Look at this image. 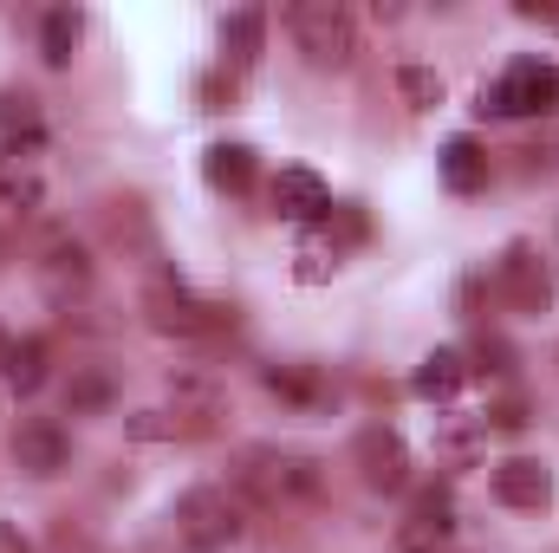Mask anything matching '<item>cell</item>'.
Returning a JSON list of instances; mask_svg holds the SVG:
<instances>
[{
    "mask_svg": "<svg viewBox=\"0 0 559 553\" xmlns=\"http://www.w3.org/2000/svg\"><path fill=\"white\" fill-rule=\"evenodd\" d=\"M241 528H248V515H241V502L228 495V489H189L182 502H176V534L189 541L195 553H228L241 541Z\"/></svg>",
    "mask_w": 559,
    "mask_h": 553,
    "instance_id": "cell-5",
    "label": "cell"
},
{
    "mask_svg": "<svg viewBox=\"0 0 559 553\" xmlns=\"http://www.w3.org/2000/svg\"><path fill=\"white\" fill-rule=\"evenodd\" d=\"M397 553H455V548H449V534H436V528H417V521H404V528H397Z\"/></svg>",
    "mask_w": 559,
    "mask_h": 553,
    "instance_id": "cell-26",
    "label": "cell"
},
{
    "mask_svg": "<svg viewBox=\"0 0 559 553\" xmlns=\"http://www.w3.org/2000/svg\"><path fill=\"white\" fill-rule=\"evenodd\" d=\"M46 339H7L0 345V372H7V385L20 391V398H33L39 385H46Z\"/></svg>",
    "mask_w": 559,
    "mask_h": 553,
    "instance_id": "cell-19",
    "label": "cell"
},
{
    "mask_svg": "<svg viewBox=\"0 0 559 553\" xmlns=\"http://www.w3.org/2000/svg\"><path fill=\"white\" fill-rule=\"evenodd\" d=\"M143 319L163 339H222V332H235V306L202 299L182 280H150L143 286Z\"/></svg>",
    "mask_w": 559,
    "mask_h": 553,
    "instance_id": "cell-2",
    "label": "cell"
},
{
    "mask_svg": "<svg viewBox=\"0 0 559 553\" xmlns=\"http://www.w3.org/2000/svg\"><path fill=\"white\" fill-rule=\"evenodd\" d=\"M98 228H105V242H111L118 255H138L143 268L156 261V228H150V209H143L138 196H111V202H98Z\"/></svg>",
    "mask_w": 559,
    "mask_h": 553,
    "instance_id": "cell-11",
    "label": "cell"
},
{
    "mask_svg": "<svg viewBox=\"0 0 559 553\" xmlns=\"http://www.w3.org/2000/svg\"><path fill=\"white\" fill-rule=\"evenodd\" d=\"M202 176H209L222 196H248V183H254V150H248V143H209V150H202Z\"/></svg>",
    "mask_w": 559,
    "mask_h": 553,
    "instance_id": "cell-17",
    "label": "cell"
},
{
    "mask_svg": "<svg viewBox=\"0 0 559 553\" xmlns=\"http://www.w3.org/2000/svg\"><path fill=\"white\" fill-rule=\"evenodd\" d=\"M462 385H468V352H455V345H436L417 365V378H411V391H417L423 404H449Z\"/></svg>",
    "mask_w": 559,
    "mask_h": 553,
    "instance_id": "cell-13",
    "label": "cell"
},
{
    "mask_svg": "<svg viewBox=\"0 0 559 553\" xmlns=\"http://www.w3.org/2000/svg\"><path fill=\"white\" fill-rule=\"evenodd\" d=\"M495 502H501V508H547V502H554V469L534 462V456L495 462Z\"/></svg>",
    "mask_w": 559,
    "mask_h": 553,
    "instance_id": "cell-12",
    "label": "cell"
},
{
    "mask_svg": "<svg viewBox=\"0 0 559 553\" xmlns=\"http://www.w3.org/2000/svg\"><path fill=\"white\" fill-rule=\"evenodd\" d=\"M261 33H267V13H261V7L228 13V20H222V66H228V72H248V66L261 59Z\"/></svg>",
    "mask_w": 559,
    "mask_h": 553,
    "instance_id": "cell-15",
    "label": "cell"
},
{
    "mask_svg": "<svg viewBox=\"0 0 559 553\" xmlns=\"http://www.w3.org/2000/svg\"><path fill=\"white\" fill-rule=\"evenodd\" d=\"M274 215L280 222H299V228H319V222L332 215V189H325V176L306 169V163L280 169L274 176Z\"/></svg>",
    "mask_w": 559,
    "mask_h": 553,
    "instance_id": "cell-9",
    "label": "cell"
},
{
    "mask_svg": "<svg viewBox=\"0 0 559 553\" xmlns=\"http://www.w3.org/2000/svg\"><path fill=\"white\" fill-rule=\"evenodd\" d=\"M39 286H46V299L72 306V299L92 286V255H85V242H72L66 228L46 235V248H39Z\"/></svg>",
    "mask_w": 559,
    "mask_h": 553,
    "instance_id": "cell-8",
    "label": "cell"
},
{
    "mask_svg": "<svg viewBox=\"0 0 559 553\" xmlns=\"http://www.w3.org/2000/svg\"><path fill=\"white\" fill-rule=\"evenodd\" d=\"M286 33L306 52V66H319V72H345L358 59V26H352V13L338 0H293Z\"/></svg>",
    "mask_w": 559,
    "mask_h": 553,
    "instance_id": "cell-3",
    "label": "cell"
},
{
    "mask_svg": "<svg viewBox=\"0 0 559 553\" xmlns=\"http://www.w3.org/2000/svg\"><path fill=\"white\" fill-rule=\"evenodd\" d=\"M481 430H488V423H442V436H436V449H442V456H475V443H481Z\"/></svg>",
    "mask_w": 559,
    "mask_h": 553,
    "instance_id": "cell-25",
    "label": "cell"
},
{
    "mask_svg": "<svg viewBox=\"0 0 559 553\" xmlns=\"http://www.w3.org/2000/svg\"><path fill=\"white\" fill-rule=\"evenodd\" d=\"M235 489L254 495L261 508H299V502L325 495V469L299 449H248L235 469Z\"/></svg>",
    "mask_w": 559,
    "mask_h": 553,
    "instance_id": "cell-1",
    "label": "cell"
},
{
    "mask_svg": "<svg viewBox=\"0 0 559 553\" xmlns=\"http://www.w3.org/2000/svg\"><path fill=\"white\" fill-rule=\"evenodd\" d=\"M13 462H20L26 475L52 482V475L72 462V436H66L52 416H33V423H20V430H13Z\"/></svg>",
    "mask_w": 559,
    "mask_h": 553,
    "instance_id": "cell-10",
    "label": "cell"
},
{
    "mask_svg": "<svg viewBox=\"0 0 559 553\" xmlns=\"http://www.w3.org/2000/svg\"><path fill=\"white\" fill-rule=\"evenodd\" d=\"M481 423H495V430H521V423H527V404H521V398H501V404H488Z\"/></svg>",
    "mask_w": 559,
    "mask_h": 553,
    "instance_id": "cell-28",
    "label": "cell"
},
{
    "mask_svg": "<svg viewBox=\"0 0 559 553\" xmlns=\"http://www.w3.org/2000/svg\"><path fill=\"white\" fill-rule=\"evenodd\" d=\"M261 385L274 391L280 404H293V411H325V404H332V391L319 385V372H312V365H267V372H261Z\"/></svg>",
    "mask_w": 559,
    "mask_h": 553,
    "instance_id": "cell-14",
    "label": "cell"
},
{
    "mask_svg": "<svg viewBox=\"0 0 559 553\" xmlns=\"http://www.w3.org/2000/svg\"><path fill=\"white\" fill-rule=\"evenodd\" d=\"M436 169H442V183H449L455 196H475V189L488 183V150L475 138H449L442 156H436Z\"/></svg>",
    "mask_w": 559,
    "mask_h": 553,
    "instance_id": "cell-16",
    "label": "cell"
},
{
    "mask_svg": "<svg viewBox=\"0 0 559 553\" xmlns=\"http://www.w3.org/2000/svg\"><path fill=\"white\" fill-rule=\"evenodd\" d=\"M411 521H417V528H436V534H449V528H455V495H449V489H423Z\"/></svg>",
    "mask_w": 559,
    "mask_h": 553,
    "instance_id": "cell-24",
    "label": "cell"
},
{
    "mask_svg": "<svg viewBox=\"0 0 559 553\" xmlns=\"http://www.w3.org/2000/svg\"><path fill=\"white\" fill-rule=\"evenodd\" d=\"M124 430H131L138 443H169V436H195L202 423H195V416H182V411H176V416H169V411H138Z\"/></svg>",
    "mask_w": 559,
    "mask_h": 553,
    "instance_id": "cell-21",
    "label": "cell"
},
{
    "mask_svg": "<svg viewBox=\"0 0 559 553\" xmlns=\"http://www.w3.org/2000/svg\"><path fill=\"white\" fill-rule=\"evenodd\" d=\"M79 39H85V13H79V7H52L46 26H39V59H46L52 72H66L72 52H79Z\"/></svg>",
    "mask_w": 559,
    "mask_h": 553,
    "instance_id": "cell-18",
    "label": "cell"
},
{
    "mask_svg": "<svg viewBox=\"0 0 559 553\" xmlns=\"http://www.w3.org/2000/svg\"><path fill=\"white\" fill-rule=\"evenodd\" d=\"M481 118H547L559 111V66L540 59H514L495 85H481Z\"/></svg>",
    "mask_w": 559,
    "mask_h": 553,
    "instance_id": "cell-4",
    "label": "cell"
},
{
    "mask_svg": "<svg viewBox=\"0 0 559 553\" xmlns=\"http://www.w3.org/2000/svg\"><path fill=\"white\" fill-rule=\"evenodd\" d=\"M352 462H358L365 489H378V495H397V489H411V449H404V436H397L391 423H371V430H358V436H352Z\"/></svg>",
    "mask_w": 559,
    "mask_h": 553,
    "instance_id": "cell-6",
    "label": "cell"
},
{
    "mask_svg": "<svg viewBox=\"0 0 559 553\" xmlns=\"http://www.w3.org/2000/svg\"><path fill=\"white\" fill-rule=\"evenodd\" d=\"M475 358H481L475 372H488V378H508V372H514V352H508L501 339H481V345H475Z\"/></svg>",
    "mask_w": 559,
    "mask_h": 553,
    "instance_id": "cell-27",
    "label": "cell"
},
{
    "mask_svg": "<svg viewBox=\"0 0 559 553\" xmlns=\"http://www.w3.org/2000/svg\"><path fill=\"white\" fill-rule=\"evenodd\" d=\"M397 92L417 105V111H429V105H442V79L429 72V66H397Z\"/></svg>",
    "mask_w": 559,
    "mask_h": 553,
    "instance_id": "cell-23",
    "label": "cell"
},
{
    "mask_svg": "<svg viewBox=\"0 0 559 553\" xmlns=\"http://www.w3.org/2000/svg\"><path fill=\"white\" fill-rule=\"evenodd\" d=\"M111 372H98V365H85V372H72V385H66V411L72 416H92V411H105L111 404Z\"/></svg>",
    "mask_w": 559,
    "mask_h": 553,
    "instance_id": "cell-20",
    "label": "cell"
},
{
    "mask_svg": "<svg viewBox=\"0 0 559 553\" xmlns=\"http://www.w3.org/2000/svg\"><path fill=\"white\" fill-rule=\"evenodd\" d=\"M495 286H501V299H508L514 313H547V299H554V274L540 268V255H534L527 242H514V248L495 261Z\"/></svg>",
    "mask_w": 559,
    "mask_h": 553,
    "instance_id": "cell-7",
    "label": "cell"
},
{
    "mask_svg": "<svg viewBox=\"0 0 559 553\" xmlns=\"http://www.w3.org/2000/svg\"><path fill=\"white\" fill-rule=\"evenodd\" d=\"M0 131H7V138H33V131H39V98L20 92V85H7V92H0Z\"/></svg>",
    "mask_w": 559,
    "mask_h": 553,
    "instance_id": "cell-22",
    "label": "cell"
},
{
    "mask_svg": "<svg viewBox=\"0 0 559 553\" xmlns=\"http://www.w3.org/2000/svg\"><path fill=\"white\" fill-rule=\"evenodd\" d=\"M0 553H33V548H26V534H20L13 521H0Z\"/></svg>",
    "mask_w": 559,
    "mask_h": 553,
    "instance_id": "cell-29",
    "label": "cell"
}]
</instances>
